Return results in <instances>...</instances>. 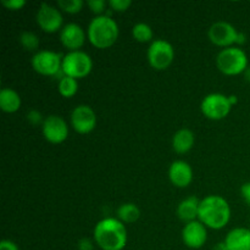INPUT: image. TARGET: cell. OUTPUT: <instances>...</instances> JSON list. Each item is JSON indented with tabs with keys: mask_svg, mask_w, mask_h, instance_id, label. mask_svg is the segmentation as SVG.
<instances>
[{
	"mask_svg": "<svg viewBox=\"0 0 250 250\" xmlns=\"http://www.w3.org/2000/svg\"><path fill=\"white\" fill-rule=\"evenodd\" d=\"M37 24L46 33H55L61 31L63 17L61 10L48 2H42L36 14Z\"/></svg>",
	"mask_w": 250,
	"mask_h": 250,
	"instance_id": "cell-10",
	"label": "cell"
},
{
	"mask_svg": "<svg viewBox=\"0 0 250 250\" xmlns=\"http://www.w3.org/2000/svg\"><path fill=\"white\" fill-rule=\"evenodd\" d=\"M198 220L208 229H221L231 220V207L221 195L210 194L200 199Z\"/></svg>",
	"mask_w": 250,
	"mask_h": 250,
	"instance_id": "cell-2",
	"label": "cell"
},
{
	"mask_svg": "<svg viewBox=\"0 0 250 250\" xmlns=\"http://www.w3.org/2000/svg\"><path fill=\"white\" fill-rule=\"evenodd\" d=\"M247 42V37L246 34L243 33V32H239V36H238V41H237V46L238 45H242V44H244Z\"/></svg>",
	"mask_w": 250,
	"mask_h": 250,
	"instance_id": "cell-32",
	"label": "cell"
},
{
	"mask_svg": "<svg viewBox=\"0 0 250 250\" xmlns=\"http://www.w3.org/2000/svg\"><path fill=\"white\" fill-rule=\"evenodd\" d=\"M199 205L200 199L195 197V195H190V197H187L183 200H181L180 204L177 205V210H176L178 219L185 222V224L198 220Z\"/></svg>",
	"mask_w": 250,
	"mask_h": 250,
	"instance_id": "cell-16",
	"label": "cell"
},
{
	"mask_svg": "<svg viewBox=\"0 0 250 250\" xmlns=\"http://www.w3.org/2000/svg\"><path fill=\"white\" fill-rule=\"evenodd\" d=\"M58 90L61 97L63 98L75 97L78 92V80L68 77V76H63L59 81Z\"/></svg>",
	"mask_w": 250,
	"mask_h": 250,
	"instance_id": "cell-22",
	"label": "cell"
},
{
	"mask_svg": "<svg viewBox=\"0 0 250 250\" xmlns=\"http://www.w3.org/2000/svg\"><path fill=\"white\" fill-rule=\"evenodd\" d=\"M27 120H28L29 124L34 125V126H37V125H39V124L43 125V122H44L43 115H42L41 112L36 109L29 110V111L27 112Z\"/></svg>",
	"mask_w": 250,
	"mask_h": 250,
	"instance_id": "cell-28",
	"label": "cell"
},
{
	"mask_svg": "<svg viewBox=\"0 0 250 250\" xmlns=\"http://www.w3.org/2000/svg\"><path fill=\"white\" fill-rule=\"evenodd\" d=\"M85 38H87V33L82 26L75 22H70L66 23L65 26L61 28L60 31V42L68 51L81 50L83 45H84Z\"/></svg>",
	"mask_w": 250,
	"mask_h": 250,
	"instance_id": "cell-14",
	"label": "cell"
},
{
	"mask_svg": "<svg viewBox=\"0 0 250 250\" xmlns=\"http://www.w3.org/2000/svg\"><path fill=\"white\" fill-rule=\"evenodd\" d=\"M42 132L49 143L61 144L68 137V125L60 115H49L44 119Z\"/></svg>",
	"mask_w": 250,
	"mask_h": 250,
	"instance_id": "cell-11",
	"label": "cell"
},
{
	"mask_svg": "<svg viewBox=\"0 0 250 250\" xmlns=\"http://www.w3.org/2000/svg\"><path fill=\"white\" fill-rule=\"evenodd\" d=\"M241 193H242V197H243L244 200L247 202V204L250 207V182L244 183V185L242 186Z\"/></svg>",
	"mask_w": 250,
	"mask_h": 250,
	"instance_id": "cell-31",
	"label": "cell"
},
{
	"mask_svg": "<svg viewBox=\"0 0 250 250\" xmlns=\"http://www.w3.org/2000/svg\"><path fill=\"white\" fill-rule=\"evenodd\" d=\"M239 31L236 27L226 21H216L209 27L208 37L210 42L217 46L222 48H229V46H237Z\"/></svg>",
	"mask_w": 250,
	"mask_h": 250,
	"instance_id": "cell-9",
	"label": "cell"
},
{
	"mask_svg": "<svg viewBox=\"0 0 250 250\" xmlns=\"http://www.w3.org/2000/svg\"><path fill=\"white\" fill-rule=\"evenodd\" d=\"M110 9L117 12H125L131 7L132 0H110L109 2Z\"/></svg>",
	"mask_w": 250,
	"mask_h": 250,
	"instance_id": "cell-25",
	"label": "cell"
},
{
	"mask_svg": "<svg viewBox=\"0 0 250 250\" xmlns=\"http://www.w3.org/2000/svg\"><path fill=\"white\" fill-rule=\"evenodd\" d=\"M132 37L139 43H148L153 42L154 32L153 28L146 22H138L132 27Z\"/></svg>",
	"mask_w": 250,
	"mask_h": 250,
	"instance_id": "cell-21",
	"label": "cell"
},
{
	"mask_svg": "<svg viewBox=\"0 0 250 250\" xmlns=\"http://www.w3.org/2000/svg\"><path fill=\"white\" fill-rule=\"evenodd\" d=\"M170 182L177 188H186L193 181V168L187 161L176 160L168 167Z\"/></svg>",
	"mask_w": 250,
	"mask_h": 250,
	"instance_id": "cell-15",
	"label": "cell"
},
{
	"mask_svg": "<svg viewBox=\"0 0 250 250\" xmlns=\"http://www.w3.org/2000/svg\"><path fill=\"white\" fill-rule=\"evenodd\" d=\"M61 70L65 76L80 80L92 72L93 60L89 54L83 50L68 51L62 56Z\"/></svg>",
	"mask_w": 250,
	"mask_h": 250,
	"instance_id": "cell-5",
	"label": "cell"
},
{
	"mask_svg": "<svg viewBox=\"0 0 250 250\" xmlns=\"http://www.w3.org/2000/svg\"><path fill=\"white\" fill-rule=\"evenodd\" d=\"M117 219L121 222L126 224H133L138 221L141 217V210L134 203H124L117 209Z\"/></svg>",
	"mask_w": 250,
	"mask_h": 250,
	"instance_id": "cell-20",
	"label": "cell"
},
{
	"mask_svg": "<svg viewBox=\"0 0 250 250\" xmlns=\"http://www.w3.org/2000/svg\"><path fill=\"white\" fill-rule=\"evenodd\" d=\"M120 29L109 15H100L90 20L87 28L88 41L98 49H107L116 43Z\"/></svg>",
	"mask_w": 250,
	"mask_h": 250,
	"instance_id": "cell-3",
	"label": "cell"
},
{
	"mask_svg": "<svg viewBox=\"0 0 250 250\" xmlns=\"http://www.w3.org/2000/svg\"><path fill=\"white\" fill-rule=\"evenodd\" d=\"M94 243L95 242L90 238H81L78 241V250H93Z\"/></svg>",
	"mask_w": 250,
	"mask_h": 250,
	"instance_id": "cell-29",
	"label": "cell"
},
{
	"mask_svg": "<svg viewBox=\"0 0 250 250\" xmlns=\"http://www.w3.org/2000/svg\"><path fill=\"white\" fill-rule=\"evenodd\" d=\"M146 59L149 65L158 71L166 70L171 66L175 59V49L166 39H155L150 43L146 50Z\"/></svg>",
	"mask_w": 250,
	"mask_h": 250,
	"instance_id": "cell-6",
	"label": "cell"
},
{
	"mask_svg": "<svg viewBox=\"0 0 250 250\" xmlns=\"http://www.w3.org/2000/svg\"><path fill=\"white\" fill-rule=\"evenodd\" d=\"M93 239L102 250H124L128 239L126 225L117 217H105L95 225Z\"/></svg>",
	"mask_w": 250,
	"mask_h": 250,
	"instance_id": "cell-1",
	"label": "cell"
},
{
	"mask_svg": "<svg viewBox=\"0 0 250 250\" xmlns=\"http://www.w3.org/2000/svg\"><path fill=\"white\" fill-rule=\"evenodd\" d=\"M26 0H1V5L6 7L7 10L11 11H17V10H22L26 6Z\"/></svg>",
	"mask_w": 250,
	"mask_h": 250,
	"instance_id": "cell-27",
	"label": "cell"
},
{
	"mask_svg": "<svg viewBox=\"0 0 250 250\" xmlns=\"http://www.w3.org/2000/svg\"><path fill=\"white\" fill-rule=\"evenodd\" d=\"M87 5L92 10V12H94L97 16H100L105 11V9H106V5L109 4L105 0H88Z\"/></svg>",
	"mask_w": 250,
	"mask_h": 250,
	"instance_id": "cell-26",
	"label": "cell"
},
{
	"mask_svg": "<svg viewBox=\"0 0 250 250\" xmlns=\"http://www.w3.org/2000/svg\"><path fill=\"white\" fill-rule=\"evenodd\" d=\"M22 100L19 93L12 88H2L0 90V109L6 114H14L21 107Z\"/></svg>",
	"mask_w": 250,
	"mask_h": 250,
	"instance_id": "cell-19",
	"label": "cell"
},
{
	"mask_svg": "<svg viewBox=\"0 0 250 250\" xmlns=\"http://www.w3.org/2000/svg\"><path fill=\"white\" fill-rule=\"evenodd\" d=\"M182 241L190 249H200L208 241V227L195 220L185 225L182 229Z\"/></svg>",
	"mask_w": 250,
	"mask_h": 250,
	"instance_id": "cell-13",
	"label": "cell"
},
{
	"mask_svg": "<svg viewBox=\"0 0 250 250\" xmlns=\"http://www.w3.org/2000/svg\"><path fill=\"white\" fill-rule=\"evenodd\" d=\"M32 67L37 73L42 76H58L63 73L61 70L62 66V56L53 50H38L32 56Z\"/></svg>",
	"mask_w": 250,
	"mask_h": 250,
	"instance_id": "cell-7",
	"label": "cell"
},
{
	"mask_svg": "<svg viewBox=\"0 0 250 250\" xmlns=\"http://www.w3.org/2000/svg\"><path fill=\"white\" fill-rule=\"evenodd\" d=\"M224 242L229 250H250V229L236 227L227 233Z\"/></svg>",
	"mask_w": 250,
	"mask_h": 250,
	"instance_id": "cell-17",
	"label": "cell"
},
{
	"mask_svg": "<svg viewBox=\"0 0 250 250\" xmlns=\"http://www.w3.org/2000/svg\"><path fill=\"white\" fill-rule=\"evenodd\" d=\"M232 106L233 105L229 102V95H225L222 93H211L202 100L200 110L203 115L209 120L219 121V120L225 119L231 112Z\"/></svg>",
	"mask_w": 250,
	"mask_h": 250,
	"instance_id": "cell-8",
	"label": "cell"
},
{
	"mask_svg": "<svg viewBox=\"0 0 250 250\" xmlns=\"http://www.w3.org/2000/svg\"><path fill=\"white\" fill-rule=\"evenodd\" d=\"M84 6L83 0H58V7L67 14H78Z\"/></svg>",
	"mask_w": 250,
	"mask_h": 250,
	"instance_id": "cell-24",
	"label": "cell"
},
{
	"mask_svg": "<svg viewBox=\"0 0 250 250\" xmlns=\"http://www.w3.org/2000/svg\"><path fill=\"white\" fill-rule=\"evenodd\" d=\"M216 66L224 75H241L248 68V56L241 46L225 48L217 54Z\"/></svg>",
	"mask_w": 250,
	"mask_h": 250,
	"instance_id": "cell-4",
	"label": "cell"
},
{
	"mask_svg": "<svg viewBox=\"0 0 250 250\" xmlns=\"http://www.w3.org/2000/svg\"><path fill=\"white\" fill-rule=\"evenodd\" d=\"M229 102L232 103V105H234L237 103V97L236 95H229Z\"/></svg>",
	"mask_w": 250,
	"mask_h": 250,
	"instance_id": "cell-35",
	"label": "cell"
},
{
	"mask_svg": "<svg viewBox=\"0 0 250 250\" xmlns=\"http://www.w3.org/2000/svg\"><path fill=\"white\" fill-rule=\"evenodd\" d=\"M0 250H20L17 244L10 239H2L0 242Z\"/></svg>",
	"mask_w": 250,
	"mask_h": 250,
	"instance_id": "cell-30",
	"label": "cell"
},
{
	"mask_svg": "<svg viewBox=\"0 0 250 250\" xmlns=\"http://www.w3.org/2000/svg\"><path fill=\"white\" fill-rule=\"evenodd\" d=\"M244 78H246L247 82L250 83V66H248V68H247L246 71H244Z\"/></svg>",
	"mask_w": 250,
	"mask_h": 250,
	"instance_id": "cell-34",
	"label": "cell"
},
{
	"mask_svg": "<svg viewBox=\"0 0 250 250\" xmlns=\"http://www.w3.org/2000/svg\"><path fill=\"white\" fill-rule=\"evenodd\" d=\"M97 114L89 105H77L71 112V126L77 133L88 134L97 127Z\"/></svg>",
	"mask_w": 250,
	"mask_h": 250,
	"instance_id": "cell-12",
	"label": "cell"
},
{
	"mask_svg": "<svg viewBox=\"0 0 250 250\" xmlns=\"http://www.w3.org/2000/svg\"><path fill=\"white\" fill-rule=\"evenodd\" d=\"M249 229H250V227H249Z\"/></svg>",
	"mask_w": 250,
	"mask_h": 250,
	"instance_id": "cell-36",
	"label": "cell"
},
{
	"mask_svg": "<svg viewBox=\"0 0 250 250\" xmlns=\"http://www.w3.org/2000/svg\"><path fill=\"white\" fill-rule=\"evenodd\" d=\"M19 42L22 45V48L26 49L27 51H36L39 48V44H41L38 36L31 31L22 32L19 37Z\"/></svg>",
	"mask_w": 250,
	"mask_h": 250,
	"instance_id": "cell-23",
	"label": "cell"
},
{
	"mask_svg": "<svg viewBox=\"0 0 250 250\" xmlns=\"http://www.w3.org/2000/svg\"><path fill=\"white\" fill-rule=\"evenodd\" d=\"M212 250H229V248H227V246L225 242H220V243H217L216 246L214 247V249Z\"/></svg>",
	"mask_w": 250,
	"mask_h": 250,
	"instance_id": "cell-33",
	"label": "cell"
},
{
	"mask_svg": "<svg viewBox=\"0 0 250 250\" xmlns=\"http://www.w3.org/2000/svg\"><path fill=\"white\" fill-rule=\"evenodd\" d=\"M195 136L192 129L181 128L173 134L172 149L177 154H186L194 146Z\"/></svg>",
	"mask_w": 250,
	"mask_h": 250,
	"instance_id": "cell-18",
	"label": "cell"
}]
</instances>
